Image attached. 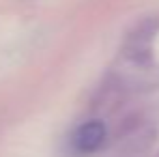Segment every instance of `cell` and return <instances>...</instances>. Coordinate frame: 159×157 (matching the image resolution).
<instances>
[{"label":"cell","mask_w":159,"mask_h":157,"mask_svg":"<svg viewBox=\"0 0 159 157\" xmlns=\"http://www.w3.org/2000/svg\"><path fill=\"white\" fill-rule=\"evenodd\" d=\"M106 138H107V129L101 121H97V118L84 121L71 133V149L78 155H93L106 144Z\"/></svg>","instance_id":"cell-1"}]
</instances>
